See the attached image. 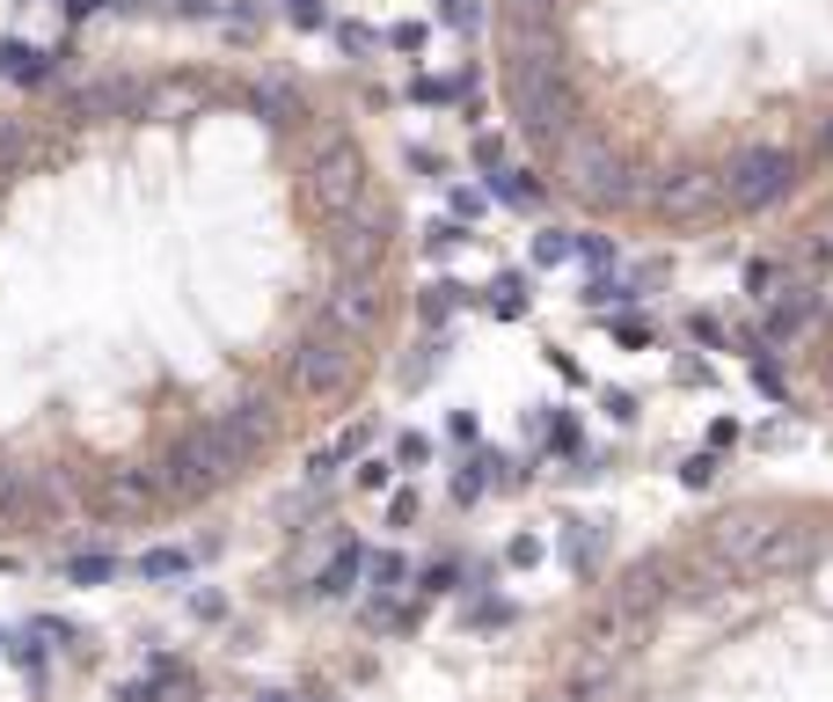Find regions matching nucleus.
I'll use <instances>...</instances> for the list:
<instances>
[{"label": "nucleus", "instance_id": "1", "mask_svg": "<svg viewBox=\"0 0 833 702\" xmlns=\"http://www.w3.org/2000/svg\"><path fill=\"white\" fill-rule=\"evenodd\" d=\"M351 337H337V330H314V337H300L293 344V388L300 395H337V388L351 381Z\"/></svg>", "mask_w": 833, "mask_h": 702}, {"label": "nucleus", "instance_id": "2", "mask_svg": "<svg viewBox=\"0 0 833 702\" xmlns=\"http://www.w3.org/2000/svg\"><path fill=\"white\" fill-rule=\"evenodd\" d=\"M819 285H782L775 300H767V337H775V344H797L804 330H812V315H819Z\"/></svg>", "mask_w": 833, "mask_h": 702}, {"label": "nucleus", "instance_id": "3", "mask_svg": "<svg viewBox=\"0 0 833 702\" xmlns=\"http://www.w3.org/2000/svg\"><path fill=\"white\" fill-rule=\"evenodd\" d=\"M373 315H381V293L373 285H337V300H330V330L337 337H359V330H373Z\"/></svg>", "mask_w": 833, "mask_h": 702}, {"label": "nucleus", "instance_id": "4", "mask_svg": "<svg viewBox=\"0 0 833 702\" xmlns=\"http://www.w3.org/2000/svg\"><path fill=\"white\" fill-rule=\"evenodd\" d=\"M483 308H490L498 322H520L526 308H534V293H526V279H520V271H498V279L483 285Z\"/></svg>", "mask_w": 833, "mask_h": 702}, {"label": "nucleus", "instance_id": "5", "mask_svg": "<svg viewBox=\"0 0 833 702\" xmlns=\"http://www.w3.org/2000/svg\"><path fill=\"white\" fill-rule=\"evenodd\" d=\"M359 571H365V549L359 542H344L330 563H322V579H314V593H330V600H344L351 585H359Z\"/></svg>", "mask_w": 833, "mask_h": 702}, {"label": "nucleus", "instance_id": "6", "mask_svg": "<svg viewBox=\"0 0 833 702\" xmlns=\"http://www.w3.org/2000/svg\"><path fill=\"white\" fill-rule=\"evenodd\" d=\"M0 73H16V81H44V52H37V44H16V37H8V44H0Z\"/></svg>", "mask_w": 833, "mask_h": 702}, {"label": "nucleus", "instance_id": "7", "mask_svg": "<svg viewBox=\"0 0 833 702\" xmlns=\"http://www.w3.org/2000/svg\"><path fill=\"white\" fill-rule=\"evenodd\" d=\"M490 191H498L504 205H534V198H541V183H534L526 169H498V176H490Z\"/></svg>", "mask_w": 833, "mask_h": 702}, {"label": "nucleus", "instance_id": "8", "mask_svg": "<svg viewBox=\"0 0 833 702\" xmlns=\"http://www.w3.org/2000/svg\"><path fill=\"white\" fill-rule=\"evenodd\" d=\"M191 571V549H147L139 556V579H183Z\"/></svg>", "mask_w": 833, "mask_h": 702}, {"label": "nucleus", "instance_id": "9", "mask_svg": "<svg viewBox=\"0 0 833 702\" xmlns=\"http://www.w3.org/2000/svg\"><path fill=\"white\" fill-rule=\"evenodd\" d=\"M490 461H498V454H483V461H469V469H461V475H453V505H475V498H483V491H490Z\"/></svg>", "mask_w": 833, "mask_h": 702}, {"label": "nucleus", "instance_id": "10", "mask_svg": "<svg viewBox=\"0 0 833 702\" xmlns=\"http://www.w3.org/2000/svg\"><path fill=\"white\" fill-rule=\"evenodd\" d=\"M571 257H578V234H563V228L534 234V263H571Z\"/></svg>", "mask_w": 833, "mask_h": 702}, {"label": "nucleus", "instance_id": "11", "mask_svg": "<svg viewBox=\"0 0 833 702\" xmlns=\"http://www.w3.org/2000/svg\"><path fill=\"white\" fill-rule=\"evenodd\" d=\"M67 579L73 585H110V579H118V556H73Z\"/></svg>", "mask_w": 833, "mask_h": 702}, {"label": "nucleus", "instance_id": "12", "mask_svg": "<svg viewBox=\"0 0 833 702\" xmlns=\"http://www.w3.org/2000/svg\"><path fill=\"white\" fill-rule=\"evenodd\" d=\"M541 432H549V454H578V418H571V410L541 418Z\"/></svg>", "mask_w": 833, "mask_h": 702}, {"label": "nucleus", "instance_id": "13", "mask_svg": "<svg viewBox=\"0 0 833 702\" xmlns=\"http://www.w3.org/2000/svg\"><path fill=\"white\" fill-rule=\"evenodd\" d=\"M453 308H461V285L453 279H439V285H424V322H446Z\"/></svg>", "mask_w": 833, "mask_h": 702}, {"label": "nucleus", "instance_id": "14", "mask_svg": "<svg viewBox=\"0 0 833 702\" xmlns=\"http://www.w3.org/2000/svg\"><path fill=\"white\" fill-rule=\"evenodd\" d=\"M416 585H424V600H439V593H453V585H461V563H453V556H439V563H424V579H416Z\"/></svg>", "mask_w": 833, "mask_h": 702}, {"label": "nucleus", "instance_id": "15", "mask_svg": "<svg viewBox=\"0 0 833 702\" xmlns=\"http://www.w3.org/2000/svg\"><path fill=\"white\" fill-rule=\"evenodd\" d=\"M563 542H571V563L585 571V563H592V549H600V520H571V534H563Z\"/></svg>", "mask_w": 833, "mask_h": 702}, {"label": "nucleus", "instance_id": "16", "mask_svg": "<svg viewBox=\"0 0 833 702\" xmlns=\"http://www.w3.org/2000/svg\"><path fill=\"white\" fill-rule=\"evenodd\" d=\"M410 96H416V103H453V96H461V81H446V73H416Z\"/></svg>", "mask_w": 833, "mask_h": 702}, {"label": "nucleus", "instance_id": "17", "mask_svg": "<svg viewBox=\"0 0 833 702\" xmlns=\"http://www.w3.org/2000/svg\"><path fill=\"white\" fill-rule=\"evenodd\" d=\"M365 579L381 585V593H395V585H402V556H395V549H388V556H365Z\"/></svg>", "mask_w": 833, "mask_h": 702}, {"label": "nucleus", "instance_id": "18", "mask_svg": "<svg viewBox=\"0 0 833 702\" xmlns=\"http://www.w3.org/2000/svg\"><path fill=\"white\" fill-rule=\"evenodd\" d=\"M395 461H402V469H424V461H432V439H424V432H402V439H395Z\"/></svg>", "mask_w": 833, "mask_h": 702}, {"label": "nucleus", "instance_id": "19", "mask_svg": "<svg viewBox=\"0 0 833 702\" xmlns=\"http://www.w3.org/2000/svg\"><path fill=\"white\" fill-rule=\"evenodd\" d=\"M680 483H688V491H710V483H716V454H694V461H680Z\"/></svg>", "mask_w": 833, "mask_h": 702}, {"label": "nucleus", "instance_id": "20", "mask_svg": "<svg viewBox=\"0 0 833 702\" xmlns=\"http://www.w3.org/2000/svg\"><path fill=\"white\" fill-rule=\"evenodd\" d=\"M285 16H293L300 30H322V22H330V0H285Z\"/></svg>", "mask_w": 833, "mask_h": 702}, {"label": "nucleus", "instance_id": "21", "mask_svg": "<svg viewBox=\"0 0 833 702\" xmlns=\"http://www.w3.org/2000/svg\"><path fill=\"white\" fill-rule=\"evenodd\" d=\"M424 37H432L424 22H395V30H388V44H395V52H424Z\"/></svg>", "mask_w": 833, "mask_h": 702}, {"label": "nucleus", "instance_id": "22", "mask_svg": "<svg viewBox=\"0 0 833 702\" xmlns=\"http://www.w3.org/2000/svg\"><path fill=\"white\" fill-rule=\"evenodd\" d=\"M600 410H608L614 424H629V418H636V395H629V388H608V395H600Z\"/></svg>", "mask_w": 833, "mask_h": 702}, {"label": "nucleus", "instance_id": "23", "mask_svg": "<svg viewBox=\"0 0 833 702\" xmlns=\"http://www.w3.org/2000/svg\"><path fill=\"white\" fill-rule=\"evenodd\" d=\"M453 249H469V228L453 220V228H432V257H453Z\"/></svg>", "mask_w": 833, "mask_h": 702}, {"label": "nucleus", "instance_id": "24", "mask_svg": "<svg viewBox=\"0 0 833 702\" xmlns=\"http://www.w3.org/2000/svg\"><path fill=\"white\" fill-rule=\"evenodd\" d=\"M439 22H453V30H475V0H439Z\"/></svg>", "mask_w": 833, "mask_h": 702}, {"label": "nucleus", "instance_id": "25", "mask_svg": "<svg viewBox=\"0 0 833 702\" xmlns=\"http://www.w3.org/2000/svg\"><path fill=\"white\" fill-rule=\"evenodd\" d=\"M337 44H344V52H373V44H381V37L365 30V22H344V30H337Z\"/></svg>", "mask_w": 833, "mask_h": 702}, {"label": "nucleus", "instance_id": "26", "mask_svg": "<svg viewBox=\"0 0 833 702\" xmlns=\"http://www.w3.org/2000/svg\"><path fill=\"white\" fill-rule=\"evenodd\" d=\"M388 475H395V461H359V491H388Z\"/></svg>", "mask_w": 833, "mask_h": 702}, {"label": "nucleus", "instance_id": "27", "mask_svg": "<svg viewBox=\"0 0 833 702\" xmlns=\"http://www.w3.org/2000/svg\"><path fill=\"white\" fill-rule=\"evenodd\" d=\"M504 563H512V571H526V563H541V542H534V534H520V542L504 549Z\"/></svg>", "mask_w": 833, "mask_h": 702}, {"label": "nucleus", "instance_id": "28", "mask_svg": "<svg viewBox=\"0 0 833 702\" xmlns=\"http://www.w3.org/2000/svg\"><path fill=\"white\" fill-rule=\"evenodd\" d=\"M388 520H395V526H416V491H395V498H388Z\"/></svg>", "mask_w": 833, "mask_h": 702}, {"label": "nucleus", "instance_id": "29", "mask_svg": "<svg viewBox=\"0 0 833 702\" xmlns=\"http://www.w3.org/2000/svg\"><path fill=\"white\" fill-rule=\"evenodd\" d=\"M475 161H483V169L498 176V169H504V140H490V132H483V140H475Z\"/></svg>", "mask_w": 833, "mask_h": 702}, {"label": "nucleus", "instance_id": "30", "mask_svg": "<svg viewBox=\"0 0 833 702\" xmlns=\"http://www.w3.org/2000/svg\"><path fill=\"white\" fill-rule=\"evenodd\" d=\"M118 702H161V681H124Z\"/></svg>", "mask_w": 833, "mask_h": 702}, {"label": "nucleus", "instance_id": "31", "mask_svg": "<svg viewBox=\"0 0 833 702\" xmlns=\"http://www.w3.org/2000/svg\"><path fill=\"white\" fill-rule=\"evenodd\" d=\"M724 447H739V424L716 418V424H710V454H724Z\"/></svg>", "mask_w": 833, "mask_h": 702}, {"label": "nucleus", "instance_id": "32", "mask_svg": "<svg viewBox=\"0 0 833 702\" xmlns=\"http://www.w3.org/2000/svg\"><path fill=\"white\" fill-rule=\"evenodd\" d=\"M257 702H293V695H257Z\"/></svg>", "mask_w": 833, "mask_h": 702}]
</instances>
